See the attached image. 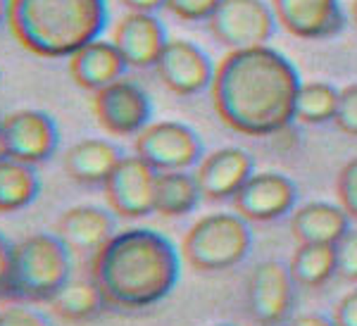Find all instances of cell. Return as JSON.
Masks as SVG:
<instances>
[{
	"mask_svg": "<svg viewBox=\"0 0 357 326\" xmlns=\"http://www.w3.org/2000/svg\"><path fill=\"white\" fill-rule=\"evenodd\" d=\"M272 10L276 24L305 41L329 38L345 24L341 0H272Z\"/></svg>",
	"mask_w": 357,
	"mask_h": 326,
	"instance_id": "5bb4252c",
	"label": "cell"
},
{
	"mask_svg": "<svg viewBox=\"0 0 357 326\" xmlns=\"http://www.w3.org/2000/svg\"><path fill=\"white\" fill-rule=\"evenodd\" d=\"M333 322L336 326H357V288L348 290L338 300L336 310H333Z\"/></svg>",
	"mask_w": 357,
	"mask_h": 326,
	"instance_id": "4dcf8cb0",
	"label": "cell"
},
{
	"mask_svg": "<svg viewBox=\"0 0 357 326\" xmlns=\"http://www.w3.org/2000/svg\"><path fill=\"white\" fill-rule=\"evenodd\" d=\"M41 181L31 164L5 157L0 162V215L20 212L36 200Z\"/></svg>",
	"mask_w": 357,
	"mask_h": 326,
	"instance_id": "7402d4cb",
	"label": "cell"
},
{
	"mask_svg": "<svg viewBox=\"0 0 357 326\" xmlns=\"http://www.w3.org/2000/svg\"><path fill=\"white\" fill-rule=\"evenodd\" d=\"M50 307L57 317L67 322H86L105 307V300L91 279H74V281L69 279L60 288V293L50 300Z\"/></svg>",
	"mask_w": 357,
	"mask_h": 326,
	"instance_id": "cb8c5ba5",
	"label": "cell"
},
{
	"mask_svg": "<svg viewBox=\"0 0 357 326\" xmlns=\"http://www.w3.org/2000/svg\"><path fill=\"white\" fill-rule=\"evenodd\" d=\"M250 222L236 212H212L193 222L181 241V255L195 272H224L250 253Z\"/></svg>",
	"mask_w": 357,
	"mask_h": 326,
	"instance_id": "5b68a950",
	"label": "cell"
},
{
	"mask_svg": "<svg viewBox=\"0 0 357 326\" xmlns=\"http://www.w3.org/2000/svg\"><path fill=\"white\" fill-rule=\"evenodd\" d=\"M336 274L345 281H357V228L336 243Z\"/></svg>",
	"mask_w": 357,
	"mask_h": 326,
	"instance_id": "83f0119b",
	"label": "cell"
},
{
	"mask_svg": "<svg viewBox=\"0 0 357 326\" xmlns=\"http://www.w3.org/2000/svg\"><path fill=\"white\" fill-rule=\"evenodd\" d=\"M350 17H353V22H355V26H357V0L350 3Z\"/></svg>",
	"mask_w": 357,
	"mask_h": 326,
	"instance_id": "8d00e7d4",
	"label": "cell"
},
{
	"mask_svg": "<svg viewBox=\"0 0 357 326\" xmlns=\"http://www.w3.org/2000/svg\"><path fill=\"white\" fill-rule=\"evenodd\" d=\"M338 93L341 91L326 82L301 84L296 98V119L303 124L331 122L338 110Z\"/></svg>",
	"mask_w": 357,
	"mask_h": 326,
	"instance_id": "d4e9b609",
	"label": "cell"
},
{
	"mask_svg": "<svg viewBox=\"0 0 357 326\" xmlns=\"http://www.w3.org/2000/svg\"><path fill=\"white\" fill-rule=\"evenodd\" d=\"M167 29L155 15L126 13L119 17L112 31V43L122 53L124 62L136 70L155 67L167 45Z\"/></svg>",
	"mask_w": 357,
	"mask_h": 326,
	"instance_id": "9a60e30c",
	"label": "cell"
},
{
	"mask_svg": "<svg viewBox=\"0 0 357 326\" xmlns=\"http://www.w3.org/2000/svg\"><path fill=\"white\" fill-rule=\"evenodd\" d=\"M91 110L100 129L110 136H138L151 124L153 105L148 93L136 82L119 79L96 91Z\"/></svg>",
	"mask_w": 357,
	"mask_h": 326,
	"instance_id": "ba28073f",
	"label": "cell"
},
{
	"mask_svg": "<svg viewBox=\"0 0 357 326\" xmlns=\"http://www.w3.org/2000/svg\"><path fill=\"white\" fill-rule=\"evenodd\" d=\"M0 326H53V324L48 322L45 314L33 310V307L13 305L0 310Z\"/></svg>",
	"mask_w": 357,
	"mask_h": 326,
	"instance_id": "f546056e",
	"label": "cell"
},
{
	"mask_svg": "<svg viewBox=\"0 0 357 326\" xmlns=\"http://www.w3.org/2000/svg\"><path fill=\"white\" fill-rule=\"evenodd\" d=\"M155 179L158 171L138 155H124L102 184L112 215L122 219H141L155 212Z\"/></svg>",
	"mask_w": 357,
	"mask_h": 326,
	"instance_id": "9c48e42d",
	"label": "cell"
},
{
	"mask_svg": "<svg viewBox=\"0 0 357 326\" xmlns=\"http://www.w3.org/2000/svg\"><path fill=\"white\" fill-rule=\"evenodd\" d=\"M222 0H167L165 8L183 22H207Z\"/></svg>",
	"mask_w": 357,
	"mask_h": 326,
	"instance_id": "4316f807",
	"label": "cell"
},
{
	"mask_svg": "<svg viewBox=\"0 0 357 326\" xmlns=\"http://www.w3.org/2000/svg\"><path fill=\"white\" fill-rule=\"evenodd\" d=\"M289 270L296 286L321 288L336 274V245H298L289 262Z\"/></svg>",
	"mask_w": 357,
	"mask_h": 326,
	"instance_id": "603a6c76",
	"label": "cell"
},
{
	"mask_svg": "<svg viewBox=\"0 0 357 326\" xmlns=\"http://www.w3.org/2000/svg\"><path fill=\"white\" fill-rule=\"evenodd\" d=\"M114 233V215L98 205H74L60 215L55 224V236L74 253L93 255Z\"/></svg>",
	"mask_w": 357,
	"mask_h": 326,
	"instance_id": "e0dca14e",
	"label": "cell"
},
{
	"mask_svg": "<svg viewBox=\"0 0 357 326\" xmlns=\"http://www.w3.org/2000/svg\"><path fill=\"white\" fill-rule=\"evenodd\" d=\"M72 250L55 233H33L13 245V267L3 293L8 298L50 302L69 281Z\"/></svg>",
	"mask_w": 357,
	"mask_h": 326,
	"instance_id": "277c9868",
	"label": "cell"
},
{
	"mask_svg": "<svg viewBox=\"0 0 357 326\" xmlns=\"http://www.w3.org/2000/svg\"><path fill=\"white\" fill-rule=\"evenodd\" d=\"M291 231L298 245H336L350 231V217L336 203L314 200L305 203L293 212Z\"/></svg>",
	"mask_w": 357,
	"mask_h": 326,
	"instance_id": "ffe728a7",
	"label": "cell"
},
{
	"mask_svg": "<svg viewBox=\"0 0 357 326\" xmlns=\"http://www.w3.org/2000/svg\"><path fill=\"white\" fill-rule=\"evenodd\" d=\"M289 326H336V322H333V317H326L321 312H305L293 317Z\"/></svg>",
	"mask_w": 357,
	"mask_h": 326,
	"instance_id": "d6a6232c",
	"label": "cell"
},
{
	"mask_svg": "<svg viewBox=\"0 0 357 326\" xmlns=\"http://www.w3.org/2000/svg\"><path fill=\"white\" fill-rule=\"evenodd\" d=\"M8 157V146H5V136H3V127H0V162Z\"/></svg>",
	"mask_w": 357,
	"mask_h": 326,
	"instance_id": "d590c367",
	"label": "cell"
},
{
	"mask_svg": "<svg viewBox=\"0 0 357 326\" xmlns=\"http://www.w3.org/2000/svg\"><path fill=\"white\" fill-rule=\"evenodd\" d=\"M200 186L191 171H158L155 179V212L160 217H183L198 208Z\"/></svg>",
	"mask_w": 357,
	"mask_h": 326,
	"instance_id": "44dd1931",
	"label": "cell"
},
{
	"mask_svg": "<svg viewBox=\"0 0 357 326\" xmlns=\"http://www.w3.org/2000/svg\"><path fill=\"white\" fill-rule=\"evenodd\" d=\"M129 13H148L155 15V10L165 8L167 0H119Z\"/></svg>",
	"mask_w": 357,
	"mask_h": 326,
	"instance_id": "836d02e7",
	"label": "cell"
},
{
	"mask_svg": "<svg viewBox=\"0 0 357 326\" xmlns=\"http://www.w3.org/2000/svg\"><path fill=\"white\" fill-rule=\"evenodd\" d=\"M298 200V186L281 171H255L234 196V210L245 222H274L289 215Z\"/></svg>",
	"mask_w": 357,
	"mask_h": 326,
	"instance_id": "4fadbf2b",
	"label": "cell"
},
{
	"mask_svg": "<svg viewBox=\"0 0 357 326\" xmlns=\"http://www.w3.org/2000/svg\"><path fill=\"white\" fill-rule=\"evenodd\" d=\"M160 82L176 95H195L210 88L215 65L200 45L186 38H169L155 65Z\"/></svg>",
	"mask_w": 357,
	"mask_h": 326,
	"instance_id": "7c38bea8",
	"label": "cell"
},
{
	"mask_svg": "<svg viewBox=\"0 0 357 326\" xmlns=\"http://www.w3.org/2000/svg\"><path fill=\"white\" fill-rule=\"evenodd\" d=\"M107 0H10L8 29L26 53L60 60L100 38Z\"/></svg>",
	"mask_w": 357,
	"mask_h": 326,
	"instance_id": "3957f363",
	"label": "cell"
},
{
	"mask_svg": "<svg viewBox=\"0 0 357 326\" xmlns=\"http://www.w3.org/2000/svg\"><path fill=\"white\" fill-rule=\"evenodd\" d=\"M301 74L272 45L229 50L215 65L212 107L243 136H274L296 119Z\"/></svg>",
	"mask_w": 357,
	"mask_h": 326,
	"instance_id": "6da1fadb",
	"label": "cell"
},
{
	"mask_svg": "<svg viewBox=\"0 0 357 326\" xmlns=\"http://www.w3.org/2000/svg\"><path fill=\"white\" fill-rule=\"evenodd\" d=\"M67 60H69L67 67L72 82L79 88L93 91V93L114 82H119L124 77L126 67H129L124 62L122 53L117 50V45L112 41H102V38L86 43L84 48H79Z\"/></svg>",
	"mask_w": 357,
	"mask_h": 326,
	"instance_id": "ac0fdd59",
	"label": "cell"
},
{
	"mask_svg": "<svg viewBox=\"0 0 357 326\" xmlns=\"http://www.w3.org/2000/svg\"><path fill=\"white\" fill-rule=\"evenodd\" d=\"M293 281L289 265L264 260L248 277V312L262 326H279L289 319L293 307Z\"/></svg>",
	"mask_w": 357,
	"mask_h": 326,
	"instance_id": "30bf717a",
	"label": "cell"
},
{
	"mask_svg": "<svg viewBox=\"0 0 357 326\" xmlns=\"http://www.w3.org/2000/svg\"><path fill=\"white\" fill-rule=\"evenodd\" d=\"M10 267H13V245L3 238L0 233V293H3L5 284L10 279Z\"/></svg>",
	"mask_w": 357,
	"mask_h": 326,
	"instance_id": "1f68e13d",
	"label": "cell"
},
{
	"mask_svg": "<svg viewBox=\"0 0 357 326\" xmlns=\"http://www.w3.org/2000/svg\"><path fill=\"white\" fill-rule=\"evenodd\" d=\"M252 174H255L252 157L243 148L227 146L207 153L200 160L198 169H195V181H198L205 200H234V196Z\"/></svg>",
	"mask_w": 357,
	"mask_h": 326,
	"instance_id": "2e32d148",
	"label": "cell"
},
{
	"mask_svg": "<svg viewBox=\"0 0 357 326\" xmlns=\"http://www.w3.org/2000/svg\"><path fill=\"white\" fill-rule=\"evenodd\" d=\"M336 196L338 205L345 210L350 219H357V157L348 160L338 171L336 181Z\"/></svg>",
	"mask_w": 357,
	"mask_h": 326,
	"instance_id": "484cf974",
	"label": "cell"
},
{
	"mask_svg": "<svg viewBox=\"0 0 357 326\" xmlns=\"http://www.w3.org/2000/svg\"><path fill=\"white\" fill-rule=\"evenodd\" d=\"M3 136L8 146V157L24 164H41L50 160L57 150V127L50 114L41 110H15L5 114L3 122Z\"/></svg>",
	"mask_w": 357,
	"mask_h": 326,
	"instance_id": "8fae6325",
	"label": "cell"
},
{
	"mask_svg": "<svg viewBox=\"0 0 357 326\" xmlns=\"http://www.w3.org/2000/svg\"><path fill=\"white\" fill-rule=\"evenodd\" d=\"M134 150L155 171H188L203 160V141L188 124L151 122L136 136Z\"/></svg>",
	"mask_w": 357,
	"mask_h": 326,
	"instance_id": "52a82bcc",
	"label": "cell"
},
{
	"mask_svg": "<svg viewBox=\"0 0 357 326\" xmlns=\"http://www.w3.org/2000/svg\"><path fill=\"white\" fill-rule=\"evenodd\" d=\"M336 127L348 136H357V84H350L338 93V110L333 117Z\"/></svg>",
	"mask_w": 357,
	"mask_h": 326,
	"instance_id": "f1b7e54d",
	"label": "cell"
},
{
	"mask_svg": "<svg viewBox=\"0 0 357 326\" xmlns=\"http://www.w3.org/2000/svg\"><path fill=\"white\" fill-rule=\"evenodd\" d=\"M8 10L10 0H0V24H8Z\"/></svg>",
	"mask_w": 357,
	"mask_h": 326,
	"instance_id": "e575fe53",
	"label": "cell"
},
{
	"mask_svg": "<svg viewBox=\"0 0 357 326\" xmlns=\"http://www.w3.org/2000/svg\"><path fill=\"white\" fill-rule=\"evenodd\" d=\"M207 29L229 50L257 48L274 36L276 15L267 0H222Z\"/></svg>",
	"mask_w": 357,
	"mask_h": 326,
	"instance_id": "8992f818",
	"label": "cell"
},
{
	"mask_svg": "<svg viewBox=\"0 0 357 326\" xmlns=\"http://www.w3.org/2000/svg\"><path fill=\"white\" fill-rule=\"evenodd\" d=\"M124 153L107 139H84L67 148L62 164L72 181L82 186H102L114 167L122 162Z\"/></svg>",
	"mask_w": 357,
	"mask_h": 326,
	"instance_id": "d6986e66",
	"label": "cell"
},
{
	"mask_svg": "<svg viewBox=\"0 0 357 326\" xmlns=\"http://www.w3.org/2000/svg\"><path fill=\"white\" fill-rule=\"evenodd\" d=\"M215 326H231V324H215Z\"/></svg>",
	"mask_w": 357,
	"mask_h": 326,
	"instance_id": "74e56055",
	"label": "cell"
},
{
	"mask_svg": "<svg viewBox=\"0 0 357 326\" xmlns=\"http://www.w3.org/2000/svg\"><path fill=\"white\" fill-rule=\"evenodd\" d=\"M89 270L105 307L136 312L158 305L174 290L181 260L174 243L160 231L131 226L91 255Z\"/></svg>",
	"mask_w": 357,
	"mask_h": 326,
	"instance_id": "7a4b0ae2",
	"label": "cell"
}]
</instances>
